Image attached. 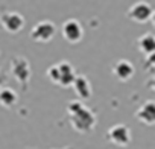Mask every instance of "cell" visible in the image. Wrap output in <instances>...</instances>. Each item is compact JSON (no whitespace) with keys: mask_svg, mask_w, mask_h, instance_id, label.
Instances as JSON below:
<instances>
[{"mask_svg":"<svg viewBox=\"0 0 155 149\" xmlns=\"http://www.w3.org/2000/svg\"><path fill=\"white\" fill-rule=\"evenodd\" d=\"M150 23H152V26L155 28V11H153V14H152V18H150Z\"/></svg>","mask_w":155,"mask_h":149,"instance_id":"obj_17","label":"cell"},{"mask_svg":"<svg viewBox=\"0 0 155 149\" xmlns=\"http://www.w3.org/2000/svg\"><path fill=\"white\" fill-rule=\"evenodd\" d=\"M56 34V26L50 20H41L38 22L32 31H31V38L37 43H49Z\"/></svg>","mask_w":155,"mask_h":149,"instance_id":"obj_6","label":"cell"},{"mask_svg":"<svg viewBox=\"0 0 155 149\" xmlns=\"http://www.w3.org/2000/svg\"><path fill=\"white\" fill-rule=\"evenodd\" d=\"M135 119L147 126L155 125V102L153 101H146L137 111H135Z\"/></svg>","mask_w":155,"mask_h":149,"instance_id":"obj_9","label":"cell"},{"mask_svg":"<svg viewBox=\"0 0 155 149\" xmlns=\"http://www.w3.org/2000/svg\"><path fill=\"white\" fill-rule=\"evenodd\" d=\"M67 113H68V119H70V123H71L74 131L82 132V134H88L94 129L96 114L90 108H87L81 101L68 102Z\"/></svg>","mask_w":155,"mask_h":149,"instance_id":"obj_1","label":"cell"},{"mask_svg":"<svg viewBox=\"0 0 155 149\" xmlns=\"http://www.w3.org/2000/svg\"><path fill=\"white\" fill-rule=\"evenodd\" d=\"M137 47L146 56L155 53V34H144V35L138 37L137 38Z\"/></svg>","mask_w":155,"mask_h":149,"instance_id":"obj_12","label":"cell"},{"mask_svg":"<svg viewBox=\"0 0 155 149\" xmlns=\"http://www.w3.org/2000/svg\"><path fill=\"white\" fill-rule=\"evenodd\" d=\"M64 149H73V147H64Z\"/></svg>","mask_w":155,"mask_h":149,"instance_id":"obj_18","label":"cell"},{"mask_svg":"<svg viewBox=\"0 0 155 149\" xmlns=\"http://www.w3.org/2000/svg\"><path fill=\"white\" fill-rule=\"evenodd\" d=\"M0 26L8 34H18L25 28V17L14 11H3L0 12Z\"/></svg>","mask_w":155,"mask_h":149,"instance_id":"obj_3","label":"cell"},{"mask_svg":"<svg viewBox=\"0 0 155 149\" xmlns=\"http://www.w3.org/2000/svg\"><path fill=\"white\" fill-rule=\"evenodd\" d=\"M56 68H58V85L64 87V88L73 85V82L78 76L74 71V67L67 61H61L56 64Z\"/></svg>","mask_w":155,"mask_h":149,"instance_id":"obj_8","label":"cell"},{"mask_svg":"<svg viewBox=\"0 0 155 149\" xmlns=\"http://www.w3.org/2000/svg\"><path fill=\"white\" fill-rule=\"evenodd\" d=\"M152 14H153L152 6H150L147 2H144V0H140V2L134 3V5H132V6L128 9L126 17H128L129 20H132L134 23L144 25V23L150 22Z\"/></svg>","mask_w":155,"mask_h":149,"instance_id":"obj_5","label":"cell"},{"mask_svg":"<svg viewBox=\"0 0 155 149\" xmlns=\"http://www.w3.org/2000/svg\"><path fill=\"white\" fill-rule=\"evenodd\" d=\"M17 101H18V96L12 88L3 87L0 90V105L3 108H12L17 104Z\"/></svg>","mask_w":155,"mask_h":149,"instance_id":"obj_13","label":"cell"},{"mask_svg":"<svg viewBox=\"0 0 155 149\" xmlns=\"http://www.w3.org/2000/svg\"><path fill=\"white\" fill-rule=\"evenodd\" d=\"M73 88H74L76 94L79 96L82 101H88L93 96V87H91L88 78L84 76V74H78L76 76V79L73 82Z\"/></svg>","mask_w":155,"mask_h":149,"instance_id":"obj_11","label":"cell"},{"mask_svg":"<svg viewBox=\"0 0 155 149\" xmlns=\"http://www.w3.org/2000/svg\"><path fill=\"white\" fill-rule=\"evenodd\" d=\"M107 138H108L113 144H116V146H119V147H126V146L132 141V134H131V129H129L126 125L117 123V125H113V126L108 129Z\"/></svg>","mask_w":155,"mask_h":149,"instance_id":"obj_4","label":"cell"},{"mask_svg":"<svg viewBox=\"0 0 155 149\" xmlns=\"http://www.w3.org/2000/svg\"><path fill=\"white\" fill-rule=\"evenodd\" d=\"M144 70H146V71L155 70V53L146 56V59H144Z\"/></svg>","mask_w":155,"mask_h":149,"instance_id":"obj_14","label":"cell"},{"mask_svg":"<svg viewBox=\"0 0 155 149\" xmlns=\"http://www.w3.org/2000/svg\"><path fill=\"white\" fill-rule=\"evenodd\" d=\"M62 37L70 44H78L84 38V28L76 18H68L62 25Z\"/></svg>","mask_w":155,"mask_h":149,"instance_id":"obj_7","label":"cell"},{"mask_svg":"<svg viewBox=\"0 0 155 149\" xmlns=\"http://www.w3.org/2000/svg\"><path fill=\"white\" fill-rule=\"evenodd\" d=\"M6 79H8V74L0 68V90H2L3 87H5V82H6Z\"/></svg>","mask_w":155,"mask_h":149,"instance_id":"obj_15","label":"cell"},{"mask_svg":"<svg viewBox=\"0 0 155 149\" xmlns=\"http://www.w3.org/2000/svg\"><path fill=\"white\" fill-rule=\"evenodd\" d=\"M11 67V74L14 76V79L18 82V85L21 87L23 91H26L29 88V82H31V76H32V71H31V64L25 56H14L9 62Z\"/></svg>","mask_w":155,"mask_h":149,"instance_id":"obj_2","label":"cell"},{"mask_svg":"<svg viewBox=\"0 0 155 149\" xmlns=\"http://www.w3.org/2000/svg\"><path fill=\"white\" fill-rule=\"evenodd\" d=\"M135 73V68H134V64L126 61V59H119L114 65H113V74L122 82H126L129 81Z\"/></svg>","mask_w":155,"mask_h":149,"instance_id":"obj_10","label":"cell"},{"mask_svg":"<svg viewBox=\"0 0 155 149\" xmlns=\"http://www.w3.org/2000/svg\"><path fill=\"white\" fill-rule=\"evenodd\" d=\"M146 85H147L152 91H155V76H153V78H150V79L147 81V84H146Z\"/></svg>","mask_w":155,"mask_h":149,"instance_id":"obj_16","label":"cell"}]
</instances>
